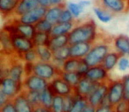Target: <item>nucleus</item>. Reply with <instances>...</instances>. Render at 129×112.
Listing matches in <instances>:
<instances>
[{"label": "nucleus", "instance_id": "obj_1", "mask_svg": "<svg viewBox=\"0 0 129 112\" xmlns=\"http://www.w3.org/2000/svg\"><path fill=\"white\" fill-rule=\"evenodd\" d=\"M70 44L76 43H89L93 44L99 39L97 25L93 20H87L74 25L68 34Z\"/></svg>", "mask_w": 129, "mask_h": 112}, {"label": "nucleus", "instance_id": "obj_2", "mask_svg": "<svg viewBox=\"0 0 129 112\" xmlns=\"http://www.w3.org/2000/svg\"><path fill=\"white\" fill-rule=\"evenodd\" d=\"M112 43L99 38L95 43H93L88 55L84 57V60L89 67L100 65L103 64L106 56L111 51Z\"/></svg>", "mask_w": 129, "mask_h": 112}, {"label": "nucleus", "instance_id": "obj_3", "mask_svg": "<svg viewBox=\"0 0 129 112\" xmlns=\"http://www.w3.org/2000/svg\"><path fill=\"white\" fill-rule=\"evenodd\" d=\"M61 71H62L58 67H57L52 62L37 61L36 63H35L33 73L50 82L56 77L60 76Z\"/></svg>", "mask_w": 129, "mask_h": 112}, {"label": "nucleus", "instance_id": "obj_4", "mask_svg": "<svg viewBox=\"0 0 129 112\" xmlns=\"http://www.w3.org/2000/svg\"><path fill=\"white\" fill-rule=\"evenodd\" d=\"M24 91L23 84L18 82L10 77L1 78L0 92L5 94L10 100H13L18 94Z\"/></svg>", "mask_w": 129, "mask_h": 112}, {"label": "nucleus", "instance_id": "obj_5", "mask_svg": "<svg viewBox=\"0 0 129 112\" xmlns=\"http://www.w3.org/2000/svg\"><path fill=\"white\" fill-rule=\"evenodd\" d=\"M107 97L112 107L124 100V87L121 80H111L108 82Z\"/></svg>", "mask_w": 129, "mask_h": 112}, {"label": "nucleus", "instance_id": "obj_6", "mask_svg": "<svg viewBox=\"0 0 129 112\" xmlns=\"http://www.w3.org/2000/svg\"><path fill=\"white\" fill-rule=\"evenodd\" d=\"M12 36V43H13V50L14 53L17 57L20 58L21 56L27 51L36 48L33 40L28 39V38L22 36L19 34H11ZM21 59V58H20Z\"/></svg>", "mask_w": 129, "mask_h": 112}, {"label": "nucleus", "instance_id": "obj_7", "mask_svg": "<svg viewBox=\"0 0 129 112\" xmlns=\"http://www.w3.org/2000/svg\"><path fill=\"white\" fill-rule=\"evenodd\" d=\"M24 91H35V92H43L44 89L50 86V82L36 74L26 76L23 82Z\"/></svg>", "mask_w": 129, "mask_h": 112}, {"label": "nucleus", "instance_id": "obj_8", "mask_svg": "<svg viewBox=\"0 0 129 112\" xmlns=\"http://www.w3.org/2000/svg\"><path fill=\"white\" fill-rule=\"evenodd\" d=\"M50 87L52 89L56 95H60L63 97L71 95L74 93V88L69 85L61 76H57L50 81Z\"/></svg>", "mask_w": 129, "mask_h": 112}, {"label": "nucleus", "instance_id": "obj_9", "mask_svg": "<svg viewBox=\"0 0 129 112\" xmlns=\"http://www.w3.org/2000/svg\"><path fill=\"white\" fill-rule=\"evenodd\" d=\"M47 8L39 6L38 7L29 11L28 13L21 15L20 17H16L17 20L20 22L24 24H28V25H36L37 22L42 20L45 18Z\"/></svg>", "mask_w": 129, "mask_h": 112}, {"label": "nucleus", "instance_id": "obj_10", "mask_svg": "<svg viewBox=\"0 0 129 112\" xmlns=\"http://www.w3.org/2000/svg\"><path fill=\"white\" fill-rule=\"evenodd\" d=\"M84 77H86V78H88L91 81L97 84L108 83L111 80L109 71L102 64L89 67V69L87 71V73L85 74Z\"/></svg>", "mask_w": 129, "mask_h": 112}, {"label": "nucleus", "instance_id": "obj_11", "mask_svg": "<svg viewBox=\"0 0 129 112\" xmlns=\"http://www.w3.org/2000/svg\"><path fill=\"white\" fill-rule=\"evenodd\" d=\"M8 77L18 82H23L26 77L24 62L19 57L13 58L8 67Z\"/></svg>", "mask_w": 129, "mask_h": 112}, {"label": "nucleus", "instance_id": "obj_12", "mask_svg": "<svg viewBox=\"0 0 129 112\" xmlns=\"http://www.w3.org/2000/svg\"><path fill=\"white\" fill-rule=\"evenodd\" d=\"M101 6L113 14H121L129 10L127 0H100Z\"/></svg>", "mask_w": 129, "mask_h": 112}, {"label": "nucleus", "instance_id": "obj_13", "mask_svg": "<svg viewBox=\"0 0 129 112\" xmlns=\"http://www.w3.org/2000/svg\"><path fill=\"white\" fill-rule=\"evenodd\" d=\"M108 83H100L97 85L95 89L87 97L88 102L95 106V108L102 104L104 98L107 96Z\"/></svg>", "mask_w": 129, "mask_h": 112}, {"label": "nucleus", "instance_id": "obj_14", "mask_svg": "<svg viewBox=\"0 0 129 112\" xmlns=\"http://www.w3.org/2000/svg\"><path fill=\"white\" fill-rule=\"evenodd\" d=\"M112 47L121 57H129V36L118 34L112 39Z\"/></svg>", "mask_w": 129, "mask_h": 112}, {"label": "nucleus", "instance_id": "obj_15", "mask_svg": "<svg viewBox=\"0 0 129 112\" xmlns=\"http://www.w3.org/2000/svg\"><path fill=\"white\" fill-rule=\"evenodd\" d=\"M98 84L91 81L86 77H82L81 81L74 87V93L82 97L87 98L97 87Z\"/></svg>", "mask_w": 129, "mask_h": 112}, {"label": "nucleus", "instance_id": "obj_16", "mask_svg": "<svg viewBox=\"0 0 129 112\" xmlns=\"http://www.w3.org/2000/svg\"><path fill=\"white\" fill-rule=\"evenodd\" d=\"M92 45L93 44L89 43H76L70 44L69 46H70L71 57H74L77 59H84V57L89 52Z\"/></svg>", "mask_w": 129, "mask_h": 112}, {"label": "nucleus", "instance_id": "obj_17", "mask_svg": "<svg viewBox=\"0 0 129 112\" xmlns=\"http://www.w3.org/2000/svg\"><path fill=\"white\" fill-rule=\"evenodd\" d=\"M0 45H1L2 55H6V57L15 56L13 43H12V36L4 29L1 30V34H0Z\"/></svg>", "mask_w": 129, "mask_h": 112}, {"label": "nucleus", "instance_id": "obj_18", "mask_svg": "<svg viewBox=\"0 0 129 112\" xmlns=\"http://www.w3.org/2000/svg\"><path fill=\"white\" fill-rule=\"evenodd\" d=\"M12 101L16 108V112H34L35 107L29 102L24 91Z\"/></svg>", "mask_w": 129, "mask_h": 112}, {"label": "nucleus", "instance_id": "obj_19", "mask_svg": "<svg viewBox=\"0 0 129 112\" xmlns=\"http://www.w3.org/2000/svg\"><path fill=\"white\" fill-rule=\"evenodd\" d=\"M20 0H0V13L4 18L13 16Z\"/></svg>", "mask_w": 129, "mask_h": 112}, {"label": "nucleus", "instance_id": "obj_20", "mask_svg": "<svg viewBox=\"0 0 129 112\" xmlns=\"http://www.w3.org/2000/svg\"><path fill=\"white\" fill-rule=\"evenodd\" d=\"M15 26V30H16V34H19L22 36L28 38V39L33 40L36 34V29L34 25H28V24H24L20 22L18 20H15L14 21Z\"/></svg>", "mask_w": 129, "mask_h": 112}, {"label": "nucleus", "instance_id": "obj_21", "mask_svg": "<svg viewBox=\"0 0 129 112\" xmlns=\"http://www.w3.org/2000/svg\"><path fill=\"white\" fill-rule=\"evenodd\" d=\"M40 6V0H20L14 17H20Z\"/></svg>", "mask_w": 129, "mask_h": 112}, {"label": "nucleus", "instance_id": "obj_22", "mask_svg": "<svg viewBox=\"0 0 129 112\" xmlns=\"http://www.w3.org/2000/svg\"><path fill=\"white\" fill-rule=\"evenodd\" d=\"M69 57H71V56L70 46L68 45L67 47H64V48H61L59 50L53 51V60H52V63L61 70L64 62L67 59H68Z\"/></svg>", "mask_w": 129, "mask_h": 112}, {"label": "nucleus", "instance_id": "obj_23", "mask_svg": "<svg viewBox=\"0 0 129 112\" xmlns=\"http://www.w3.org/2000/svg\"><path fill=\"white\" fill-rule=\"evenodd\" d=\"M74 25H75V22H70V23L57 22V24L53 25V28L50 33V35H68L74 27Z\"/></svg>", "mask_w": 129, "mask_h": 112}, {"label": "nucleus", "instance_id": "obj_24", "mask_svg": "<svg viewBox=\"0 0 129 112\" xmlns=\"http://www.w3.org/2000/svg\"><path fill=\"white\" fill-rule=\"evenodd\" d=\"M64 7L66 6H51L50 7L47 8L44 19H46L51 24L55 25L59 21V18Z\"/></svg>", "mask_w": 129, "mask_h": 112}, {"label": "nucleus", "instance_id": "obj_25", "mask_svg": "<svg viewBox=\"0 0 129 112\" xmlns=\"http://www.w3.org/2000/svg\"><path fill=\"white\" fill-rule=\"evenodd\" d=\"M121 56L118 53L117 51H115L114 50H112L111 51L109 52L107 56L104 58V62H103L102 65L109 72H111V71L115 69L117 65H118V60H119Z\"/></svg>", "mask_w": 129, "mask_h": 112}, {"label": "nucleus", "instance_id": "obj_26", "mask_svg": "<svg viewBox=\"0 0 129 112\" xmlns=\"http://www.w3.org/2000/svg\"><path fill=\"white\" fill-rule=\"evenodd\" d=\"M68 45H70L68 35H57L50 37L48 46L50 47L52 51H55V50L67 47Z\"/></svg>", "mask_w": 129, "mask_h": 112}, {"label": "nucleus", "instance_id": "obj_27", "mask_svg": "<svg viewBox=\"0 0 129 112\" xmlns=\"http://www.w3.org/2000/svg\"><path fill=\"white\" fill-rule=\"evenodd\" d=\"M94 14L97 18V20L100 22L104 24L110 23L113 19V13L109 12L108 10L104 9L103 6H95L93 9Z\"/></svg>", "mask_w": 129, "mask_h": 112}, {"label": "nucleus", "instance_id": "obj_28", "mask_svg": "<svg viewBox=\"0 0 129 112\" xmlns=\"http://www.w3.org/2000/svg\"><path fill=\"white\" fill-rule=\"evenodd\" d=\"M36 53L38 56V61L42 62H52L53 60V51L48 45L36 47Z\"/></svg>", "mask_w": 129, "mask_h": 112}, {"label": "nucleus", "instance_id": "obj_29", "mask_svg": "<svg viewBox=\"0 0 129 112\" xmlns=\"http://www.w3.org/2000/svg\"><path fill=\"white\" fill-rule=\"evenodd\" d=\"M54 97H55V94L49 86L46 89L41 92V105L45 108H50Z\"/></svg>", "mask_w": 129, "mask_h": 112}, {"label": "nucleus", "instance_id": "obj_30", "mask_svg": "<svg viewBox=\"0 0 129 112\" xmlns=\"http://www.w3.org/2000/svg\"><path fill=\"white\" fill-rule=\"evenodd\" d=\"M60 76L64 79L69 85H71L73 87H75L76 86L79 84V82L81 81V74H79L76 71H71V72H66V71H61Z\"/></svg>", "mask_w": 129, "mask_h": 112}, {"label": "nucleus", "instance_id": "obj_31", "mask_svg": "<svg viewBox=\"0 0 129 112\" xmlns=\"http://www.w3.org/2000/svg\"><path fill=\"white\" fill-rule=\"evenodd\" d=\"M81 59L74 58V57H69L68 59L64 61L63 66L61 68V71L66 72H71V71H76L77 72L78 68L80 65Z\"/></svg>", "mask_w": 129, "mask_h": 112}, {"label": "nucleus", "instance_id": "obj_32", "mask_svg": "<svg viewBox=\"0 0 129 112\" xmlns=\"http://www.w3.org/2000/svg\"><path fill=\"white\" fill-rule=\"evenodd\" d=\"M66 7L71 12L73 15H74V19H78L81 16V14L84 12V9L82 6L80 5V3H76V2H67L66 4Z\"/></svg>", "mask_w": 129, "mask_h": 112}, {"label": "nucleus", "instance_id": "obj_33", "mask_svg": "<svg viewBox=\"0 0 129 112\" xmlns=\"http://www.w3.org/2000/svg\"><path fill=\"white\" fill-rule=\"evenodd\" d=\"M50 34H45V33L42 32H36L35 37L33 38V43H34L35 46H43V45H48L50 40Z\"/></svg>", "mask_w": 129, "mask_h": 112}, {"label": "nucleus", "instance_id": "obj_34", "mask_svg": "<svg viewBox=\"0 0 129 112\" xmlns=\"http://www.w3.org/2000/svg\"><path fill=\"white\" fill-rule=\"evenodd\" d=\"M88 104V102L87 98L80 96L77 94L74 105H73V107L71 108V109L69 110L68 112H82L83 109L85 108V107Z\"/></svg>", "mask_w": 129, "mask_h": 112}, {"label": "nucleus", "instance_id": "obj_35", "mask_svg": "<svg viewBox=\"0 0 129 112\" xmlns=\"http://www.w3.org/2000/svg\"><path fill=\"white\" fill-rule=\"evenodd\" d=\"M35 27L36 29V32H42L50 34L52 28H53V24H51L50 21H48L46 19H43V20H40L39 22H37L35 25Z\"/></svg>", "mask_w": 129, "mask_h": 112}, {"label": "nucleus", "instance_id": "obj_36", "mask_svg": "<svg viewBox=\"0 0 129 112\" xmlns=\"http://www.w3.org/2000/svg\"><path fill=\"white\" fill-rule=\"evenodd\" d=\"M29 102L36 108L41 105V93L35 91H24Z\"/></svg>", "mask_w": 129, "mask_h": 112}, {"label": "nucleus", "instance_id": "obj_37", "mask_svg": "<svg viewBox=\"0 0 129 112\" xmlns=\"http://www.w3.org/2000/svg\"><path fill=\"white\" fill-rule=\"evenodd\" d=\"M50 109L52 112H66L64 105V97L55 94Z\"/></svg>", "mask_w": 129, "mask_h": 112}, {"label": "nucleus", "instance_id": "obj_38", "mask_svg": "<svg viewBox=\"0 0 129 112\" xmlns=\"http://www.w3.org/2000/svg\"><path fill=\"white\" fill-rule=\"evenodd\" d=\"M20 58L24 63H34V64L36 63L38 61V56L37 53H36V48L24 53Z\"/></svg>", "mask_w": 129, "mask_h": 112}, {"label": "nucleus", "instance_id": "obj_39", "mask_svg": "<svg viewBox=\"0 0 129 112\" xmlns=\"http://www.w3.org/2000/svg\"><path fill=\"white\" fill-rule=\"evenodd\" d=\"M74 15L71 13V12L67 9V7H64L61 16L59 18L58 22H62V23H70V22H74Z\"/></svg>", "mask_w": 129, "mask_h": 112}, {"label": "nucleus", "instance_id": "obj_40", "mask_svg": "<svg viewBox=\"0 0 129 112\" xmlns=\"http://www.w3.org/2000/svg\"><path fill=\"white\" fill-rule=\"evenodd\" d=\"M120 80L124 87V100L129 102V74L124 75Z\"/></svg>", "mask_w": 129, "mask_h": 112}, {"label": "nucleus", "instance_id": "obj_41", "mask_svg": "<svg viewBox=\"0 0 129 112\" xmlns=\"http://www.w3.org/2000/svg\"><path fill=\"white\" fill-rule=\"evenodd\" d=\"M76 96H77V94L75 93H74L71 95L64 97V110H66V112H68L71 109V108L73 107L74 101L76 99Z\"/></svg>", "mask_w": 129, "mask_h": 112}, {"label": "nucleus", "instance_id": "obj_42", "mask_svg": "<svg viewBox=\"0 0 129 112\" xmlns=\"http://www.w3.org/2000/svg\"><path fill=\"white\" fill-rule=\"evenodd\" d=\"M117 67H118V71H123V72H125L127 70H129V57H120Z\"/></svg>", "mask_w": 129, "mask_h": 112}, {"label": "nucleus", "instance_id": "obj_43", "mask_svg": "<svg viewBox=\"0 0 129 112\" xmlns=\"http://www.w3.org/2000/svg\"><path fill=\"white\" fill-rule=\"evenodd\" d=\"M128 106H129V102H127L126 101L123 100L120 102H118V104H116L113 107V109L116 112H126L128 109Z\"/></svg>", "mask_w": 129, "mask_h": 112}, {"label": "nucleus", "instance_id": "obj_44", "mask_svg": "<svg viewBox=\"0 0 129 112\" xmlns=\"http://www.w3.org/2000/svg\"><path fill=\"white\" fill-rule=\"evenodd\" d=\"M88 69H89L88 64L85 62L84 59H81V62H80V65H79V68H78L77 72L79 73V74H81L82 77H84L85 74L87 73V71H88Z\"/></svg>", "mask_w": 129, "mask_h": 112}, {"label": "nucleus", "instance_id": "obj_45", "mask_svg": "<svg viewBox=\"0 0 129 112\" xmlns=\"http://www.w3.org/2000/svg\"><path fill=\"white\" fill-rule=\"evenodd\" d=\"M0 112H16V108H15L13 101H8L4 106L0 107Z\"/></svg>", "mask_w": 129, "mask_h": 112}, {"label": "nucleus", "instance_id": "obj_46", "mask_svg": "<svg viewBox=\"0 0 129 112\" xmlns=\"http://www.w3.org/2000/svg\"><path fill=\"white\" fill-rule=\"evenodd\" d=\"M113 107L111 105H100L95 108V112H112Z\"/></svg>", "mask_w": 129, "mask_h": 112}, {"label": "nucleus", "instance_id": "obj_47", "mask_svg": "<svg viewBox=\"0 0 129 112\" xmlns=\"http://www.w3.org/2000/svg\"><path fill=\"white\" fill-rule=\"evenodd\" d=\"M34 66H35L34 63H24L26 76H28V75L33 74V71H34Z\"/></svg>", "mask_w": 129, "mask_h": 112}, {"label": "nucleus", "instance_id": "obj_48", "mask_svg": "<svg viewBox=\"0 0 129 112\" xmlns=\"http://www.w3.org/2000/svg\"><path fill=\"white\" fill-rule=\"evenodd\" d=\"M12 101V100H10L9 98L5 94H3L2 92H0V107L4 106L6 103H7L8 101Z\"/></svg>", "mask_w": 129, "mask_h": 112}, {"label": "nucleus", "instance_id": "obj_49", "mask_svg": "<svg viewBox=\"0 0 129 112\" xmlns=\"http://www.w3.org/2000/svg\"><path fill=\"white\" fill-rule=\"evenodd\" d=\"M34 112H52V111H51V109H50V108H45V107L40 105V106L36 107V108H35Z\"/></svg>", "mask_w": 129, "mask_h": 112}, {"label": "nucleus", "instance_id": "obj_50", "mask_svg": "<svg viewBox=\"0 0 129 112\" xmlns=\"http://www.w3.org/2000/svg\"><path fill=\"white\" fill-rule=\"evenodd\" d=\"M40 6L45 8H49L51 6V0H40Z\"/></svg>", "mask_w": 129, "mask_h": 112}, {"label": "nucleus", "instance_id": "obj_51", "mask_svg": "<svg viewBox=\"0 0 129 112\" xmlns=\"http://www.w3.org/2000/svg\"><path fill=\"white\" fill-rule=\"evenodd\" d=\"M79 3L83 8L89 7V6H91V1H90V0H80Z\"/></svg>", "mask_w": 129, "mask_h": 112}, {"label": "nucleus", "instance_id": "obj_52", "mask_svg": "<svg viewBox=\"0 0 129 112\" xmlns=\"http://www.w3.org/2000/svg\"><path fill=\"white\" fill-rule=\"evenodd\" d=\"M82 112H95V107L88 103V104L85 107V108L83 109Z\"/></svg>", "mask_w": 129, "mask_h": 112}, {"label": "nucleus", "instance_id": "obj_53", "mask_svg": "<svg viewBox=\"0 0 129 112\" xmlns=\"http://www.w3.org/2000/svg\"><path fill=\"white\" fill-rule=\"evenodd\" d=\"M51 6H66L64 0H51Z\"/></svg>", "mask_w": 129, "mask_h": 112}, {"label": "nucleus", "instance_id": "obj_54", "mask_svg": "<svg viewBox=\"0 0 129 112\" xmlns=\"http://www.w3.org/2000/svg\"><path fill=\"white\" fill-rule=\"evenodd\" d=\"M126 112H129V106H128V109H127V111Z\"/></svg>", "mask_w": 129, "mask_h": 112}, {"label": "nucleus", "instance_id": "obj_55", "mask_svg": "<svg viewBox=\"0 0 129 112\" xmlns=\"http://www.w3.org/2000/svg\"><path fill=\"white\" fill-rule=\"evenodd\" d=\"M112 112H116V111H115V110H114V109H113V111H112Z\"/></svg>", "mask_w": 129, "mask_h": 112}]
</instances>
